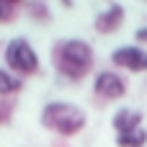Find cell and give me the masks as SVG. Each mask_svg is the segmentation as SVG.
Here are the masks:
<instances>
[{
	"label": "cell",
	"mask_w": 147,
	"mask_h": 147,
	"mask_svg": "<svg viewBox=\"0 0 147 147\" xmlns=\"http://www.w3.org/2000/svg\"><path fill=\"white\" fill-rule=\"evenodd\" d=\"M52 62L59 75L67 80H83L93 70V49L80 39H62L52 49Z\"/></svg>",
	"instance_id": "cell-1"
},
{
	"label": "cell",
	"mask_w": 147,
	"mask_h": 147,
	"mask_svg": "<svg viewBox=\"0 0 147 147\" xmlns=\"http://www.w3.org/2000/svg\"><path fill=\"white\" fill-rule=\"evenodd\" d=\"M41 124L57 134L72 137L85 127V111L75 103H67V101H52L41 111Z\"/></svg>",
	"instance_id": "cell-2"
},
{
	"label": "cell",
	"mask_w": 147,
	"mask_h": 147,
	"mask_svg": "<svg viewBox=\"0 0 147 147\" xmlns=\"http://www.w3.org/2000/svg\"><path fill=\"white\" fill-rule=\"evenodd\" d=\"M5 65L18 75H34L39 70V57L26 39H10L5 47Z\"/></svg>",
	"instance_id": "cell-3"
},
{
	"label": "cell",
	"mask_w": 147,
	"mask_h": 147,
	"mask_svg": "<svg viewBox=\"0 0 147 147\" xmlns=\"http://www.w3.org/2000/svg\"><path fill=\"white\" fill-rule=\"evenodd\" d=\"M111 62L129 72H142L147 70V52L142 47H119V49H114Z\"/></svg>",
	"instance_id": "cell-4"
},
{
	"label": "cell",
	"mask_w": 147,
	"mask_h": 147,
	"mask_svg": "<svg viewBox=\"0 0 147 147\" xmlns=\"http://www.w3.org/2000/svg\"><path fill=\"white\" fill-rule=\"evenodd\" d=\"M93 90H96L98 96L114 101V98H121V96H124L127 85H124V80H121L119 75H114V72H98V75H96V83H93Z\"/></svg>",
	"instance_id": "cell-5"
},
{
	"label": "cell",
	"mask_w": 147,
	"mask_h": 147,
	"mask_svg": "<svg viewBox=\"0 0 147 147\" xmlns=\"http://www.w3.org/2000/svg\"><path fill=\"white\" fill-rule=\"evenodd\" d=\"M121 23H124V8H121V5H111L109 10L98 13V18H96V31H98V34H114Z\"/></svg>",
	"instance_id": "cell-6"
},
{
	"label": "cell",
	"mask_w": 147,
	"mask_h": 147,
	"mask_svg": "<svg viewBox=\"0 0 147 147\" xmlns=\"http://www.w3.org/2000/svg\"><path fill=\"white\" fill-rule=\"evenodd\" d=\"M111 124H114L116 134H124V132H132V129L142 127V114L140 111H132V109H121V111L114 114V121Z\"/></svg>",
	"instance_id": "cell-7"
},
{
	"label": "cell",
	"mask_w": 147,
	"mask_h": 147,
	"mask_svg": "<svg viewBox=\"0 0 147 147\" xmlns=\"http://www.w3.org/2000/svg\"><path fill=\"white\" fill-rule=\"evenodd\" d=\"M116 145H119V147H145L147 145L145 127H137V129H132V132L116 134Z\"/></svg>",
	"instance_id": "cell-8"
},
{
	"label": "cell",
	"mask_w": 147,
	"mask_h": 147,
	"mask_svg": "<svg viewBox=\"0 0 147 147\" xmlns=\"http://www.w3.org/2000/svg\"><path fill=\"white\" fill-rule=\"evenodd\" d=\"M21 88V80L16 75H10L8 70L0 67V96H8V93H16Z\"/></svg>",
	"instance_id": "cell-9"
},
{
	"label": "cell",
	"mask_w": 147,
	"mask_h": 147,
	"mask_svg": "<svg viewBox=\"0 0 147 147\" xmlns=\"http://www.w3.org/2000/svg\"><path fill=\"white\" fill-rule=\"evenodd\" d=\"M16 13H18V5H16V3H10V0H0V23L13 21Z\"/></svg>",
	"instance_id": "cell-10"
},
{
	"label": "cell",
	"mask_w": 147,
	"mask_h": 147,
	"mask_svg": "<svg viewBox=\"0 0 147 147\" xmlns=\"http://www.w3.org/2000/svg\"><path fill=\"white\" fill-rule=\"evenodd\" d=\"M137 39H140V41H147V28H140V31H137Z\"/></svg>",
	"instance_id": "cell-11"
}]
</instances>
